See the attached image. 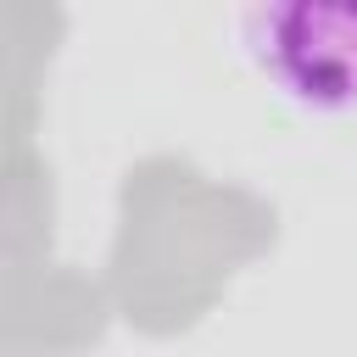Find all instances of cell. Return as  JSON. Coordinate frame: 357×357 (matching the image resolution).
<instances>
[{
    "label": "cell",
    "instance_id": "obj_1",
    "mask_svg": "<svg viewBox=\"0 0 357 357\" xmlns=\"http://www.w3.org/2000/svg\"><path fill=\"white\" fill-rule=\"evenodd\" d=\"M251 67L307 112H357V6H257L240 22Z\"/></svg>",
    "mask_w": 357,
    "mask_h": 357
}]
</instances>
